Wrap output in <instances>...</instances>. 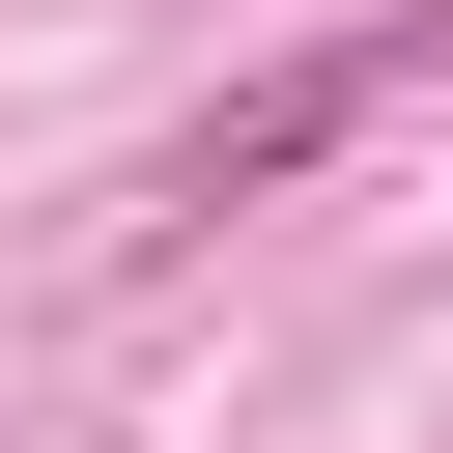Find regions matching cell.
Listing matches in <instances>:
<instances>
[{"label":"cell","instance_id":"6da1fadb","mask_svg":"<svg viewBox=\"0 0 453 453\" xmlns=\"http://www.w3.org/2000/svg\"><path fill=\"white\" fill-rule=\"evenodd\" d=\"M396 85H453V0H396V28H340V57H283V85H226L170 198H283V170H311V142H368Z\"/></svg>","mask_w":453,"mask_h":453}]
</instances>
